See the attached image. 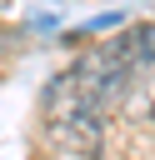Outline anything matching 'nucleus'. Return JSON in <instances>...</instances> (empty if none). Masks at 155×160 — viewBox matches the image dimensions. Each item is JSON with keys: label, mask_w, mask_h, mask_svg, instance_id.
<instances>
[{"label": "nucleus", "mask_w": 155, "mask_h": 160, "mask_svg": "<svg viewBox=\"0 0 155 160\" xmlns=\"http://www.w3.org/2000/svg\"><path fill=\"white\" fill-rule=\"evenodd\" d=\"M125 115H130L135 125L155 130V65L130 80V90H125Z\"/></svg>", "instance_id": "obj_2"}, {"label": "nucleus", "mask_w": 155, "mask_h": 160, "mask_svg": "<svg viewBox=\"0 0 155 160\" xmlns=\"http://www.w3.org/2000/svg\"><path fill=\"white\" fill-rule=\"evenodd\" d=\"M135 70L130 60L120 55L115 40L85 50L70 70H60L50 85H45V135L75 155V160H95L100 145H105V120L115 105H125V90H130Z\"/></svg>", "instance_id": "obj_1"}]
</instances>
